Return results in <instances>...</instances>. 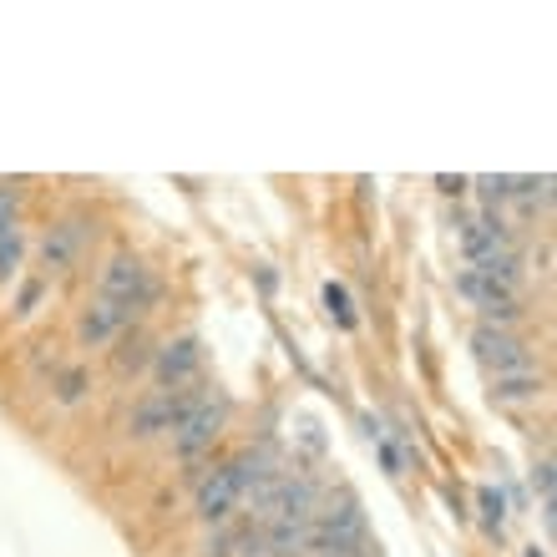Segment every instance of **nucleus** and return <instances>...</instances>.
Wrapping results in <instances>:
<instances>
[{
	"label": "nucleus",
	"mask_w": 557,
	"mask_h": 557,
	"mask_svg": "<svg viewBox=\"0 0 557 557\" xmlns=\"http://www.w3.org/2000/svg\"><path fill=\"white\" fill-rule=\"evenodd\" d=\"M147 360H152V345H147V335L122 339V350H117V370H143Z\"/></svg>",
	"instance_id": "11"
},
{
	"label": "nucleus",
	"mask_w": 557,
	"mask_h": 557,
	"mask_svg": "<svg viewBox=\"0 0 557 557\" xmlns=\"http://www.w3.org/2000/svg\"><path fill=\"white\" fill-rule=\"evenodd\" d=\"M324 305H330V314H335L339 324H355V314H350V294L339 289V284H324Z\"/></svg>",
	"instance_id": "14"
},
{
	"label": "nucleus",
	"mask_w": 557,
	"mask_h": 557,
	"mask_svg": "<svg viewBox=\"0 0 557 557\" xmlns=\"http://www.w3.org/2000/svg\"><path fill=\"white\" fill-rule=\"evenodd\" d=\"M102 299L127 309V314H147V305L158 299V284H152V274L143 269L137 253H117V259L102 269Z\"/></svg>",
	"instance_id": "1"
},
{
	"label": "nucleus",
	"mask_w": 557,
	"mask_h": 557,
	"mask_svg": "<svg viewBox=\"0 0 557 557\" xmlns=\"http://www.w3.org/2000/svg\"><path fill=\"white\" fill-rule=\"evenodd\" d=\"M436 188L441 193H467L471 183H467V177H436Z\"/></svg>",
	"instance_id": "19"
},
{
	"label": "nucleus",
	"mask_w": 557,
	"mask_h": 557,
	"mask_svg": "<svg viewBox=\"0 0 557 557\" xmlns=\"http://www.w3.org/2000/svg\"><path fill=\"white\" fill-rule=\"evenodd\" d=\"M482 512H486V528L502 532V512H507V502H502V492H492V486H486V492H482Z\"/></svg>",
	"instance_id": "16"
},
{
	"label": "nucleus",
	"mask_w": 557,
	"mask_h": 557,
	"mask_svg": "<svg viewBox=\"0 0 557 557\" xmlns=\"http://www.w3.org/2000/svg\"><path fill=\"white\" fill-rule=\"evenodd\" d=\"M198 366H203V350H198V335H177L168 345L152 350V375H158L162 391H177V385L198 381Z\"/></svg>",
	"instance_id": "4"
},
{
	"label": "nucleus",
	"mask_w": 557,
	"mask_h": 557,
	"mask_svg": "<svg viewBox=\"0 0 557 557\" xmlns=\"http://www.w3.org/2000/svg\"><path fill=\"white\" fill-rule=\"evenodd\" d=\"M223 421H228V400H223V396H203L188 416H183V421L173 425V446H177V456H198V451H208V446L219 441Z\"/></svg>",
	"instance_id": "3"
},
{
	"label": "nucleus",
	"mask_w": 557,
	"mask_h": 557,
	"mask_svg": "<svg viewBox=\"0 0 557 557\" xmlns=\"http://www.w3.org/2000/svg\"><path fill=\"white\" fill-rule=\"evenodd\" d=\"M82 391H87V375L82 370H61V381H57V400H82Z\"/></svg>",
	"instance_id": "15"
},
{
	"label": "nucleus",
	"mask_w": 557,
	"mask_h": 557,
	"mask_svg": "<svg viewBox=\"0 0 557 557\" xmlns=\"http://www.w3.org/2000/svg\"><path fill=\"white\" fill-rule=\"evenodd\" d=\"M528 557H543V547H528Z\"/></svg>",
	"instance_id": "21"
},
{
	"label": "nucleus",
	"mask_w": 557,
	"mask_h": 557,
	"mask_svg": "<svg viewBox=\"0 0 557 557\" xmlns=\"http://www.w3.org/2000/svg\"><path fill=\"white\" fill-rule=\"evenodd\" d=\"M127 324H133V314H127V309H117V305H107V299H97V305L82 314V330H76V335L87 339V345H107V339L122 335Z\"/></svg>",
	"instance_id": "7"
},
{
	"label": "nucleus",
	"mask_w": 557,
	"mask_h": 557,
	"mask_svg": "<svg viewBox=\"0 0 557 557\" xmlns=\"http://www.w3.org/2000/svg\"><path fill=\"white\" fill-rule=\"evenodd\" d=\"M76 249H82V223H57V228L41 238L46 269H66L76 259Z\"/></svg>",
	"instance_id": "8"
},
{
	"label": "nucleus",
	"mask_w": 557,
	"mask_h": 557,
	"mask_svg": "<svg viewBox=\"0 0 557 557\" xmlns=\"http://www.w3.org/2000/svg\"><path fill=\"white\" fill-rule=\"evenodd\" d=\"M15 213H21V188L0 183V234H11L15 228Z\"/></svg>",
	"instance_id": "13"
},
{
	"label": "nucleus",
	"mask_w": 557,
	"mask_h": 557,
	"mask_svg": "<svg viewBox=\"0 0 557 557\" xmlns=\"http://www.w3.org/2000/svg\"><path fill=\"white\" fill-rule=\"evenodd\" d=\"M461 249H467L471 264H482V259H492V253L512 249V228H507L497 213H482L476 223H461Z\"/></svg>",
	"instance_id": "6"
},
{
	"label": "nucleus",
	"mask_w": 557,
	"mask_h": 557,
	"mask_svg": "<svg viewBox=\"0 0 557 557\" xmlns=\"http://www.w3.org/2000/svg\"><path fill=\"white\" fill-rule=\"evenodd\" d=\"M476 188H482L486 203H507V198H517V177H476Z\"/></svg>",
	"instance_id": "12"
},
{
	"label": "nucleus",
	"mask_w": 557,
	"mask_h": 557,
	"mask_svg": "<svg viewBox=\"0 0 557 557\" xmlns=\"http://www.w3.org/2000/svg\"><path fill=\"white\" fill-rule=\"evenodd\" d=\"M532 492H543V502H553V461H537V467H532Z\"/></svg>",
	"instance_id": "17"
},
{
	"label": "nucleus",
	"mask_w": 557,
	"mask_h": 557,
	"mask_svg": "<svg viewBox=\"0 0 557 557\" xmlns=\"http://www.w3.org/2000/svg\"><path fill=\"white\" fill-rule=\"evenodd\" d=\"M238 502H244V492H238L234 467H228V461H219V467H213L203 482H198V512H203L208 522H223V517L234 512Z\"/></svg>",
	"instance_id": "5"
},
{
	"label": "nucleus",
	"mask_w": 557,
	"mask_h": 557,
	"mask_svg": "<svg viewBox=\"0 0 557 557\" xmlns=\"http://www.w3.org/2000/svg\"><path fill=\"white\" fill-rule=\"evenodd\" d=\"M471 355H476L486 370H497V375H528L532 370V350L512 330H497V324H476V330H471Z\"/></svg>",
	"instance_id": "2"
},
{
	"label": "nucleus",
	"mask_w": 557,
	"mask_h": 557,
	"mask_svg": "<svg viewBox=\"0 0 557 557\" xmlns=\"http://www.w3.org/2000/svg\"><path fill=\"white\" fill-rule=\"evenodd\" d=\"M21 249H26V238H21V228H11V234H0V284L15 274V264H21Z\"/></svg>",
	"instance_id": "10"
},
{
	"label": "nucleus",
	"mask_w": 557,
	"mask_h": 557,
	"mask_svg": "<svg viewBox=\"0 0 557 557\" xmlns=\"http://www.w3.org/2000/svg\"><path fill=\"white\" fill-rule=\"evenodd\" d=\"M492 396L507 400V406H517V400H537L543 396V375H497V385H492Z\"/></svg>",
	"instance_id": "9"
},
{
	"label": "nucleus",
	"mask_w": 557,
	"mask_h": 557,
	"mask_svg": "<svg viewBox=\"0 0 557 557\" xmlns=\"http://www.w3.org/2000/svg\"><path fill=\"white\" fill-rule=\"evenodd\" d=\"M381 456H385V467H391V471H400V451H396V446H385V441H381Z\"/></svg>",
	"instance_id": "20"
},
{
	"label": "nucleus",
	"mask_w": 557,
	"mask_h": 557,
	"mask_svg": "<svg viewBox=\"0 0 557 557\" xmlns=\"http://www.w3.org/2000/svg\"><path fill=\"white\" fill-rule=\"evenodd\" d=\"M41 278H36V284H26V289H21V314H30V309H36V299H41Z\"/></svg>",
	"instance_id": "18"
}]
</instances>
